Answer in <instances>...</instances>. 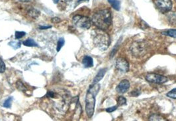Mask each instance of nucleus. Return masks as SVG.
<instances>
[{"mask_svg": "<svg viewBox=\"0 0 176 121\" xmlns=\"http://www.w3.org/2000/svg\"><path fill=\"white\" fill-rule=\"evenodd\" d=\"M92 22L99 29L105 30L109 28L112 23V15L109 9L99 10L92 16Z\"/></svg>", "mask_w": 176, "mask_h": 121, "instance_id": "1", "label": "nucleus"}, {"mask_svg": "<svg viewBox=\"0 0 176 121\" xmlns=\"http://www.w3.org/2000/svg\"><path fill=\"white\" fill-rule=\"evenodd\" d=\"M100 89V85L93 84L90 86L86 97V111L88 117H92L95 111V96L97 95Z\"/></svg>", "mask_w": 176, "mask_h": 121, "instance_id": "2", "label": "nucleus"}, {"mask_svg": "<svg viewBox=\"0 0 176 121\" xmlns=\"http://www.w3.org/2000/svg\"><path fill=\"white\" fill-rule=\"evenodd\" d=\"M93 43L100 50L107 49L111 44V40L108 34L104 30L98 29L93 31Z\"/></svg>", "mask_w": 176, "mask_h": 121, "instance_id": "3", "label": "nucleus"}, {"mask_svg": "<svg viewBox=\"0 0 176 121\" xmlns=\"http://www.w3.org/2000/svg\"><path fill=\"white\" fill-rule=\"evenodd\" d=\"M73 23L77 27L82 29H88L92 25V21L88 16L82 15H76L73 17Z\"/></svg>", "mask_w": 176, "mask_h": 121, "instance_id": "4", "label": "nucleus"}, {"mask_svg": "<svg viewBox=\"0 0 176 121\" xmlns=\"http://www.w3.org/2000/svg\"><path fill=\"white\" fill-rule=\"evenodd\" d=\"M146 45L143 42H134L131 46V51L136 57L143 56L146 52Z\"/></svg>", "mask_w": 176, "mask_h": 121, "instance_id": "5", "label": "nucleus"}, {"mask_svg": "<svg viewBox=\"0 0 176 121\" xmlns=\"http://www.w3.org/2000/svg\"><path fill=\"white\" fill-rule=\"evenodd\" d=\"M146 80L148 82L154 84H163L168 82V78L165 76L160 75V74L156 73H148L145 77Z\"/></svg>", "mask_w": 176, "mask_h": 121, "instance_id": "6", "label": "nucleus"}, {"mask_svg": "<svg viewBox=\"0 0 176 121\" xmlns=\"http://www.w3.org/2000/svg\"><path fill=\"white\" fill-rule=\"evenodd\" d=\"M155 4L162 13L168 12L172 8V2L171 0H156Z\"/></svg>", "mask_w": 176, "mask_h": 121, "instance_id": "7", "label": "nucleus"}, {"mask_svg": "<svg viewBox=\"0 0 176 121\" xmlns=\"http://www.w3.org/2000/svg\"><path fill=\"white\" fill-rule=\"evenodd\" d=\"M116 69L121 73H126L129 70V64L127 59L123 57L118 58L116 61L115 64Z\"/></svg>", "mask_w": 176, "mask_h": 121, "instance_id": "8", "label": "nucleus"}, {"mask_svg": "<svg viewBox=\"0 0 176 121\" xmlns=\"http://www.w3.org/2000/svg\"><path fill=\"white\" fill-rule=\"evenodd\" d=\"M130 88V82L127 80H123L118 84L116 88V90L118 93L124 94L127 92L128 89Z\"/></svg>", "mask_w": 176, "mask_h": 121, "instance_id": "9", "label": "nucleus"}, {"mask_svg": "<svg viewBox=\"0 0 176 121\" xmlns=\"http://www.w3.org/2000/svg\"><path fill=\"white\" fill-rule=\"evenodd\" d=\"M82 63L85 68H89L93 66V60L92 57H91L88 55L84 56L82 60Z\"/></svg>", "mask_w": 176, "mask_h": 121, "instance_id": "10", "label": "nucleus"}, {"mask_svg": "<svg viewBox=\"0 0 176 121\" xmlns=\"http://www.w3.org/2000/svg\"><path fill=\"white\" fill-rule=\"evenodd\" d=\"M106 72H107V68H102L101 70H99V71L97 74V75L95 76V78L93 79V84H98L100 80L103 78Z\"/></svg>", "mask_w": 176, "mask_h": 121, "instance_id": "11", "label": "nucleus"}, {"mask_svg": "<svg viewBox=\"0 0 176 121\" xmlns=\"http://www.w3.org/2000/svg\"><path fill=\"white\" fill-rule=\"evenodd\" d=\"M108 2L111 4L113 8L119 11L121 8V3L118 0H108Z\"/></svg>", "mask_w": 176, "mask_h": 121, "instance_id": "12", "label": "nucleus"}, {"mask_svg": "<svg viewBox=\"0 0 176 121\" xmlns=\"http://www.w3.org/2000/svg\"><path fill=\"white\" fill-rule=\"evenodd\" d=\"M23 44L25 46H28V47H38V44L35 42V40L29 38L26 40L25 41L23 42Z\"/></svg>", "mask_w": 176, "mask_h": 121, "instance_id": "13", "label": "nucleus"}, {"mask_svg": "<svg viewBox=\"0 0 176 121\" xmlns=\"http://www.w3.org/2000/svg\"><path fill=\"white\" fill-rule=\"evenodd\" d=\"M149 121H168L165 118L159 114H152L149 118Z\"/></svg>", "mask_w": 176, "mask_h": 121, "instance_id": "14", "label": "nucleus"}, {"mask_svg": "<svg viewBox=\"0 0 176 121\" xmlns=\"http://www.w3.org/2000/svg\"><path fill=\"white\" fill-rule=\"evenodd\" d=\"M162 34L163 35L176 38V30L175 29H169L166 31H163L162 32Z\"/></svg>", "mask_w": 176, "mask_h": 121, "instance_id": "15", "label": "nucleus"}, {"mask_svg": "<svg viewBox=\"0 0 176 121\" xmlns=\"http://www.w3.org/2000/svg\"><path fill=\"white\" fill-rule=\"evenodd\" d=\"M9 45L14 49H18L21 48V43L20 41H13L9 43Z\"/></svg>", "mask_w": 176, "mask_h": 121, "instance_id": "16", "label": "nucleus"}, {"mask_svg": "<svg viewBox=\"0 0 176 121\" xmlns=\"http://www.w3.org/2000/svg\"><path fill=\"white\" fill-rule=\"evenodd\" d=\"M117 104L118 106H122L124 105H126L127 103V100L123 96H119L117 98Z\"/></svg>", "mask_w": 176, "mask_h": 121, "instance_id": "17", "label": "nucleus"}, {"mask_svg": "<svg viewBox=\"0 0 176 121\" xmlns=\"http://www.w3.org/2000/svg\"><path fill=\"white\" fill-rule=\"evenodd\" d=\"M64 43H65V40L63 38H61L58 40V43H57V47H56V51H57L58 52V51H60L61 48L63 47V45H64Z\"/></svg>", "mask_w": 176, "mask_h": 121, "instance_id": "18", "label": "nucleus"}, {"mask_svg": "<svg viewBox=\"0 0 176 121\" xmlns=\"http://www.w3.org/2000/svg\"><path fill=\"white\" fill-rule=\"evenodd\" d=\"M166 95L169 97V98L172 99H176V88H174L173 90H172L171 91H169V92H168Z\"/></svg>", "mask_w": 176, "mask_h": 121, "instance_id": "19", "label": "nucleus"}, {"mask_svg": "<svg viewBox=\"0 0 176 121\" xmlns=\"http://www.w3.org/2000/svg\"><path fill=\"white\" fill-rule=\"evenodd\" d=\"M26 33L25 32H22V31H16L15 33V39H20L21 38H23V36H25Z\"/></svg>", "mask_w": 176, "mask_h": 121, "instance_id": "20", "label": "nucleus"}, {"mask_svg": "<svg viewBox=\"0 0 176 121\" xmlns=\"http://www.w3.org/2000/svg\"><path fill=\"white\" fill-rule=\"evenodd\" d=\"M12 100L13 98L12 97H9L8 100H6L5 101L4 103H3V106L6 108H9L11 106V103H12Z\"/></svg>", "mask_w": 176, "mask_h": 121, "instance_id": "21", "label": "nucleus"}, {"mask_svg": "<svg viewBox=\"0 0 176 121\" xmlns=\"http://www.w3.org/2000/svg\"><path fill=\"white\" fill-rule=\"evenodd\" d=\"M16 86H17V88H18V90H19L20 91H25L26 90V88L25 87L23 84L20 81H18V82H17Z\"/></svg>", "mask_w": 176, "mask_h": 121, "instance_id": "22", "label": "nucleus"}, {"mask_svg": "<svg viewBox=\"0 0 176 121\" xmlns=\"http://www.w3.org/2000/svg\"><path fill=\"white\" fill-rule=\"evenodd\" d=\"M5 71V65L3 60L0 58V72H3Z\"/></svg>", "mask_w": 176, "mask_h": 121, "instance_id": "23", "label": "nucleus"}, {"mask_svg": "<svg viewBox=\"0 0 176 121\" xmlns=\"http://www.w3.org/2000/svg\"><path fill=\"white\" fill-rule=\"evenodd\" d=\"M140 92L138 90H133L131 91V94H130V95L134 97H137L140 95Z\"/></svg>", "mask_w": 176, "mask_h": 121, "instance_id": "24", "label": "nucleus"}, {"mask_svg": "<svg viewBox=\"0 0 176 121\" xmlns=\"http://www.w3.org/2000/svg\"><path fill=\"white\" fill-rule=\"evenodd\" d=\"M117 109V106H113V107H111L106 109L105 111L108 113H112L113 111H115Z\"/></svg>", "mask_w": 176, "mask_h": 121, "instance_id": "25", "label": "nucleus"}, {"mask_svg": "<svg viewBox=\"0 0 176 121\" xmlns=\"http://www.w3.org/2000/svg\"><path fill=\"white\" fill-rule=\"evenodd\" d=\"M51 21H52V22L54 23H58L61 21L60 19L58 18V17H54V18H53Z\"/></svg>", "mask_w": 176, "mask_h": 121, "instance_id": "26", "label": "nucleus"}, {"mask_svg": "<svg viewBox=\"0 0 176 121\" xmlns=\"http://www.w3.org/2000/svg\"><path fill=\"white\" fill-rule=\"evenodd\" d=\"M39 28H40V29H41V30H45V29H48V28H51V26H40Z\"/></svg>", "mask_w": 176, "mask_h": 121, "instance_id": "27", "label": "nucleus"}, {"mask_svg": "<svg viewBox=\"0 0 176 121\" xmlns=\"http://www.w3.org/2000/svg\"><path fill=\"white\" fill-rule=\"evenodd\" d=\"M83 2H89V0H78L77 3H80Z\"/></svg>", "mask_w": 176, "mask_h": 121, "instance_id": "28", "label": "nucleus"}, {"mask_svg": "<svg viewBox=\"0 0 176 121\" xmlns=\"http://www.w3.org/2000/svg\"><path fill=\"white\" fill-rule=\"evenodd\" d=\"M53 2H54V3H56H56H58L59 0H53Z\"/></svg>", "mask_w": 176, "mask_h": 121, "instance_id": "29", "label": "nucleus"}, {"mask_svg": "<svg viewBox=\"0 0 176 121\" xmlns=\"http://www.w3.org/2000/svg\"><path fill=\"white\" fill-rule=\"evenodd\" d=\"M20 1H21V2H29V1H30V0H20Z\"/></svg>", "mask_w": 176, "mask_h": 121, "instance_id": "30", "label": "nucleus"}, {"mask_svg": "<svg viewBox=\"0 0 176 121\" xmlns=\"http://www.w3.org/2000/svg\"><path fill=\"white\" fill-rule=\"evenodd\" d=\"M66 1H70V0H66Z\"/></svg>", "mask_w": 176, "mask_h": 121, "instance_id": "31", "label": "nucleus"}]
</instances>
